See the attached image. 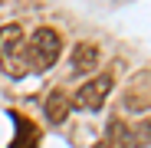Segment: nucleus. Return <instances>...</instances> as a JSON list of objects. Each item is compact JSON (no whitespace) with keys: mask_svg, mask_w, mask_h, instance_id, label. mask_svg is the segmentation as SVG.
<instances>
[{"mask_svg":"<svg viewBox=\"0 0 151 148\" xmlns=\"http://www.w3.org/2000/svg\"><path fill=\"white\" fill-rule=\"evenodd\" d=\"M0 69L10 72L13 79H23L30 72V66H27V43H23V27L20 23L0 27Z\"/></svg>","mask_w":151,"mask_h":148,"instance_id":"nucleus-1","label":"nucleus"},{"mask_svg":"<svg viewBox=\"0 0 151 148\" xmlns=\"http://www.w3.org/2000/svg\"><path fill=\"white\" fill-rule=\"evenodd\" d=\"M63 53V36L53 27H40L27 43V66L30 72H46Z\"/></svg>","mask_w":151,"mask_h":148,"instance_id":"nucleus-2","label":"nucleus"},{"mask_svg":"<svg viewBox=\"0 0 151 148\" xmlns=\"http://www.w3.org/2000/svg\"><path fill=\"white\" fill-rule=\"evenodd\" d=\"M112 82H115L112 72H102V76L82 82V89L76 92V99H72L76 109H82V112H99V109H102V102L109 99V92H112Z\"/></svg>","mask_w":151,"mask_h":148,"instance_id":"nucleus-3","label":"nucleus"},{"mask_svg":"<svg viewBox=\"0 0 151 148\" xmlns=\"http://www.w3.org/2000/svg\"><path fill=\"white\" fill-rule=\"evenodd\" d=\"M43 109H46V118L53 122V125H63V122L69 118V112H72V102H69V95L63 89H53Z\"/></svg>","mask_w":151,"mask_h":148,"instance_id":"nucleus-4","label":"nucleus"},{"mask_svg":"<svg viewBox=\"0 0 151 148\" xmlns=\"http://www.w3.org/2000/svg\"><path fill=\"white\" fill-rule=\"evenodd\" d=\"M99 66V46L95 43H79L72 49V69L76 72H92Z\"/></svg>","mask_w":151,"mask_h":148,"instance_id":"nucleus-5","label":"nucleus"},{"mask_svg":"<svg viewBox=\"0 0 151 148\" xmlns=\"http://www.w3.org/2000/svg\"><path fill=\"white\" fill-rule=\"evenodd\" d=\"M13 122H17L20 135L13 138V145H10V148H36V145H40V129L33 125L30 118H23V115H13Z\"/></svg>","mask_w":151,"mask_h":148,"instance_id":"nucleus-6","label":"nucleus"},{"mask_svg":"<svg viewBox=\"0 0 151 148\" xmlns=\"http://www.w3.org/2000/svg\"><path fill=\"white\" fill-rule=\"evenodd\" d=\"M109 142H115L118 148H135V145H138L135 132L125 125L122 118H112V122H109Z\"/></svg>","mask_w":151,"mask_h":148,"instance_id":"nucleus-7","label":"nucleus"},{"mask_svg":"<svg viewBox=\"0 0 151 148\" xmlns=\"http://www.w3.org/2000/svg\"><path fill=\"white\" fill-rule=\"evenodd\" d=\"M95 148H118V145H115V142H109V138H105V142H99V145H95Z\"/></svg>","mask_w":151,"mask_h":148,"instance_id":"nucleus-8","label":"nucleus"},{"mask_svg":"<svg viewBox=\"0 0 151 148\" xmlns=\"http://www.w3.org/2000/svg\"><path fill=\"white\" fill-rule=\"evenodd\" d=\"M148 135H151V122H148Z\"/></svg>","mask_w":151,"mask_h":148,"instance_id":"nucleus-9","label":"nucleus"}]
</instances>
